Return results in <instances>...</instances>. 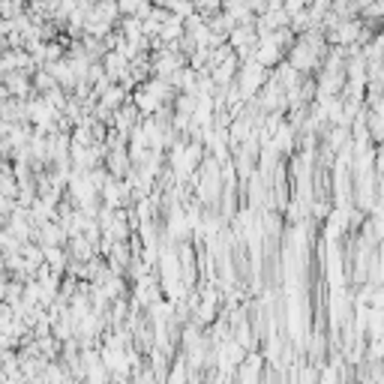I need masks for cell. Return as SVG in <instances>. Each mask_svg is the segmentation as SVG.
Returning a JSON list of instances; mask_svg holds the SVG:
<instances>
[{
  "instance_id": "6da1fadb",
  "label": "cell",
  "mask_w": 384,
  "mask_h": 384,
  "mask_svg": "<svg viewBox=\"0 0 384 384\" xmlns=\"http://www.w3.org/2000/svg\"><path fill=\"white\" fill-rule=\"evenodd\" d=\"M0 300H6V282H0Z\"/></svg>"
}]
</instances>
